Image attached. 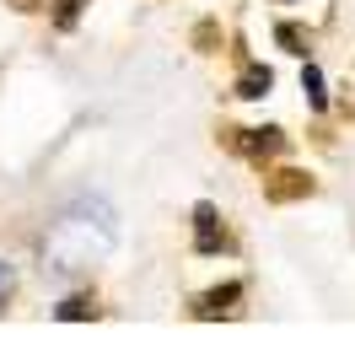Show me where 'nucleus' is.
Returning a JSON list of instances; mask_svg holds the SVG:
<instances>
[{
    "label": "nucleus",
    "instance_id": "nucleus-1",
    "mask_svg": "<svg viewBox=\"0 0 355 355\" xmlns=\"http://www.w3.org/2000/svg\"><path fill=\"white\" fill-rule=\"evenodd\" d=\"M264 92H269V70L253 65V70L243 76V97H264Z\"/></svg>",
    "mask_w": 355,
    "mask_h": 355
},
{
    "label": "nucleus",
    "instance_id": "nucleus-5",
    "mask_svg": "<svg viewBox=\"0 0 355 355\" xmlns=\"http://www.w3.org/2000/svg\"><path fill=\"white\" fill-rule=\"evenodd\" d=\"M60 17H65V22L76 17V0H60Z\"/></svg>",
    "mask_w": 355,
    "mask_h": 355
},
{
    "label": "nucleus",
    "instance_id": "nucleus-4",
    "mask_svg": "<svg viewBox=\"0 0 355 355\" xmlns=\"http://www.w3.org/2000/svg\"><path fill=\"white\" fill-rule=\"evenodd\" d=\"M87 312H92V302H87V296H76V302L60 307V318H87Z\"/></svg>",
    "mask_w": 355,
    "mask_h": 355
},
{
    "label": "nucleus",
    "instance_id": "nucleus-3",
    "mask_svg": "<svg viewBox=\"0 0 355 355\" xmlns=\"http://www.w3.org/2000/svg\"><path fill=\"white\" fill-rule=\"evenodd\" d=\"M302 87H307V97H312V108H323V76L307 65V76H302Z\"/></svg>",
    "mask_w": 355,
    "mask_h": 355
},
{
    "label": "nucleus",
    "instance_id": "nucleus-6",
    "mask_svg": "<svg viewBox=\"0 0 355 355\" xmlns=\"http://www.w3.org/2000/svg\"><path fill=\"white\" fill-rule=\"evenodd\" d=\"M0 291H11V269L0 264Z\"/></svg>",
    "mask_w": 355,
    "mask_h": 355
},
{
    "label": "nucleus",
    "instance_id": "nucleus-2",
    "mask_svg": "<svg viewBox=\"0 0 355 355\" xmlns=\"http://www.w3.org/2000/svg\"><path fill=\"white\" fill-rule=\"evenodd\" d=\"M200 248L205 253L216 248V210H210V205H200Z\"/></svg>",
    "mask_w": 355,
    "mask_h": 355
}]
</instances>
